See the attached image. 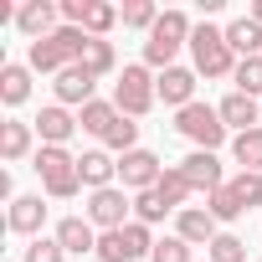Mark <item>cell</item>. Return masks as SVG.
Instances as JSON below:
<instances>
[{
	"label": "cell",
	"instance_id": "1",
	"mask_svg": "<svg viewBox=\"0 0 262 262\" xmlns=\"http://www.w3.org/2000/svg\"><path fill=\"white\" fill-rule=\"evenodd\" d=\"M88 41H93V36H88L82 26H57L47 41H31V47H26V67H31V72H52V77H57V72H67L72 62H82Z\"/></svg>",
	"mask_w": 262,
	"mask_h": 262
},
{
	"label": "cell",
	"instance_id": "2",
	"mask_svg": "<svg viewBox=\"0 0 262 262\" xmlns=\"http://www.w3.org/2000/svg\"><path fill=\"white\" fill-rule=\"evenodd\" d=\"M236 62H242V57L226 47V26L201 21V26L190 31V67H195V77L221 82V77H231V72H236Z\"/></svg>",
	"mask_w": 262,
	"mask_h": 262
},
{
	"label": "cell",
	"instance_id": "3",
	"mask_svg": "<svg viewBox=\"0 0 262 262\" xmlns=\"http://www.w3.org/2000/svg\"><path fill=\"white\" fill-rule=\"evenodd\" d=\"M31 170L41 175V190H47L52 201H72V195H82V175H77V155H72V149H62V144H41V149L31 155Z\"/></svg>",
	"mask_w": 262,
	"mask_h": 262
},
{
	"label": "cell",
	"instance_id": "4",
	"mask_svg": "<svg viewBox=\"0 0 262 262\" xmlns=\"http://www.w3.org/2000/svg\"><path fill=\"white\" fill-rule=\"evenodd\" d=\"M155 103H160L155 72H149L144 62H123V72L113 77V108H118L123 118H144Z\"/></svg>",
	"mask_w": 262,
	"mask_h": 262
},
{
	"label": "cell",
	"instance_id": "5",
	"mask_svg": "<svg viewBox=\"0 0 262 262\" xmlns=\"http://www.w3.org/2000/svg\"><path fill=\"white\" fill-rule=\"evenodd\" d=\"M175 134H180V139H190L195 149H211V155H216V149L231 139V128L221 123L216 103H201V98H195L190 108H180V113H175Z\"/></svg>",
	"mask_w": 262,
	"mask_h": 262
},
{
	"label": "cell",
	"instance_id": "6",
	"mask_svg": "<svg viewBox=\"0 0 262 262\" xmlns=\"http://www.w3.org/2000/svg\"><path fill=\"white\" fill-rule=\"evenodd\" d=\"M155 226H144V221H128V226H118V231H103L98 236V262H149V252H155Z\"/></svg>",
	"mask_w": 262,
	"mask_h": 262
},
{
	"label": "cell",
	"instance_id": "7",
	"mask_svg": "<svg viewBox=\"0 0 262 262\" xmlns=\"http://www.w3.org/2000/svg\"><path fill=\"white\" fill-rule=\"evenodd\" d=\"M128 211H134V195H128L123 185L93 190V195H88V206H82V216H88L98 231H118V226H128V221H134Z\"/></svg>",
	"mask_w": 262,
	"mask_h": 262
},
{
	"label": "cell",
	"instance_id": "8",
	"mask_svg": "<svg viewBox=\"0 0 262 262\" xmlns=\"http://www.w3.org/2000/svg\"><path fill=\"white\" fill-rule=\"evenodd\" d=\"M160 175H165V165H160V155L155 149H128V155H118V185L128 190V195H139V190H155L160 185Z\"/></svg>",
	"mask_w": 262,
	"mask_h": 262
},
{
	"label": "cell",
	"instance_id": "9",
	"mask_svg": "<svg viewBox=\"0 0 262 262\" xmlns=\"http://www.w3.org/2000/svg\"><path fill=\"white\" fill-rule=\"evenodd\" d=\"M180 175L195 185V195H211V190H221L231 175H226V165H221V155H211V149H190L185 160H180Z\"/></svg>",
	"mask_w": 262,
	"mask_h": 262
},
{
	"label": "cell",
	"instance_id": "10",
	"mask_svg": "<svg viewBox=\"0 0 262 262\" xmlns=\"http://www.w3.org/2000/svg\"><path fill=\"white\" fill-rule=\"evenodd\" d=\"M52 93H57V103H62V108H72V113H77V108H88V103L98 98V77H93L82 62H72L67 72H57Z\"/></svg>",
	"mask_w": 262,
	"mask_h": 262
},
{
	"label": "cell",
	"instance_id": "11",
	"mask_svg": "<svg viewBox=\"0 0 262 262\" xmlns=\"http://www.w3.org/2000/svg\"><path fill=\"white\" fill-rule=\"evenodd\" d=\"M195 82H201V77H195V67H180V62H175V67H165V72H155L160 103H165V108H175V113L195 103Z\"/></svg>",
	"mask_w": 262,
	"mask_h": 262
},
{
	"label": "cell",
	"instance_id": "12",
	"mask_svg": "<svg viewBox=\"0 0 262 262\" xmlns=\"http://www.w3.org/2000/svg\"><path fill=\"white\" fill-rule=\"evenodd\" d=\"M52 236L62 242V252H67V257H98V236H103V231H98L88 216H62Z\"/></svg>",
	"mask_w": 262,
	"mask_h": 262
},
{
	"label": "cell",
	"instance_id": "13",
	"mask_svg": "<svg viewBox=\"0 0 262 262\" xmlns=\"http://www.w3.org/2000/svg\"><path fill=\"white\" fill-rule=\"evenodd\" d=\"M16 26L26 41H47L57 26H62V11H57V0H26V6L16 11Z\"/></svg>",
	"mask_w": 262,
	"mask_h": 262
},
{
	"label": "cell",
	"instance_id": "14",
	"mask_svg": "<svg viewBox=\"0 0 262 262\" xmlns=\"http://www.w3.org/2000/svg\"><path fill=\"white\" fill-rule=\"evenodd\" d=\"M77 175H82V190L93 195V190H108V185H118V155H108V149H82L77 155Z\"/></svg>",
	"mask_w": 262,
	"mask_h": 262
},
{
	"label": "cell",
	"instance_id": "15",
	"mask_svg": "<svg viewBox=\"0 0 262 262\" xmlns=\"http://www.w3.org/2000/svg\"><path fill=\"white\" fill-rule=\"evenodd\" d=\"M41 226H47V201H41V195H16V201H11V211H6V231H16V236L36 242V236H41Z\"/></svg>",
	"mask_w": 262,
	"mask_h": 262
},
{
	"label": "cell",
	"instance_id": "16",
	"mask_svg": "<svg viewBox=\"0 0 262 262\" xmlns=\"http://www.w3.org/2000/svg\"><path fill=\"white\" fill-rule=\"evenodd\" d=\"M41 144H36V123H21V118H6L0 123V160L6 165H21L31 160Z\"/></svg>",
	"mask_w": 262,
	"mask_h": 262
},
{
	"label": "cell",
	"instance_id": "17",
	"mask_svg": "<svg viewBox=\"0 0 262 262\" xmlns=\"http://www.w3.org/2000/svg\"><path fill=\"white\" fill-rule=\"evenodd\" d=\"M216 113H221V123L231 128V134H247V128H262V103L257 98H247V93H226L221 103H216Z\"/></svg>",
	"mask_w": 262,
	"mask_h": 262
},
{
	"label": "cell",
	"instance_id": "18",
	"mask_svg": "<svg viewBox=\"0 0 262 262\" xmlns=\"http://www.w3.org/2000/svg\"><path fill=\"white\" fill-rule=\"evenodd\" d=\"M175 236L190 242V247H211V242L221 236V221H216L206 206H185V211L175 216Z\"/></svg>",
	"mask_w": 262,
	"mask_h": 262
},
{
	"label": "cell",
	"instance_id": "19",
	"mask_svg": "<svg viewBox=\"0 0 262 262\" xmlns=\"http://www.w3.org/2000/svg\"><path fill=\"white\" fill-rule=\"evenodd\" d=\"M31 123H36V139H41V144H62V149H67V139L77 134V113L62 108V103H47Z\"/></svg>",
	"mask_w": 262,
	"mask_h": 262
},
{
	"label": "cell",
	"instance_id": "20",
	"mask_svg": "<svg viewBox=\"0 0 262 262\" xmlns=\"http://www.w3.org/2000/svg\"><path fill=\"white\" fill-rule=\"evenodd\" d=\"M26 98H31V67L26 62H0V103L21 108Z\"/></svg>",
	"mask_w": 262,
	"mask_h": 262
},
{
	"label": "cell",
	"instance_id": "21",
	"mask_svg": "<svg viewBox=\"0 0 262 262\" xmlns=\"http://www.w3.org/2000/svg\"><path fill=\"white\" fill-rule=\"evenodd\" d=\"M118 123V108H113V98H93L88 108H77V128L82 134H93L98 144H103V134Z\"/></svg>",
	"mask_w": 262,
	"mask_h": 262
},
{
	"label": "cell",
	"instance_id": "22",
	"mask_svg": "<svg viewBox=\"0 0 262 262\" xmlns=\"http://www.w3.org/2000/svg\"><path fill=\"white\" fill-rule=\"evenodd\" d=\"M226 47H231L236 57H262V26H257L252 16L226 21Z\"/></svg>",
	"mask_w": 262,
	"mask_h": 262
},
{
	"label": "cell",
	"instance_id": "23",
	"mask_svg": "<svg viewBox=\"0 0 262 262\" xmlns=\"http://www.w3.org/2000/svg\"><path fill=\"white\" fill-rule=\"evenodd\" d=\"M190 31H195V26H190L185 11H165V16L155 21L149 41H165V47H180V52H185V47H190Z\"/></svg>",
	"mask_w": 262,
	"mask_h": 262
},
{
	"label": "cell",
	"instance_id": "24",
	"mask_svg": "<svg viewBox=\"0 0 262 262\" xmlns=\"http://www.w3.org/2000/svg\"><path fill=\"white\" fill-rule=\"evenodd\" d=\"M155 190H160V201H165L175 216H180V211H185V201L195 195V185L180 175V165H165V175H160V185H155Z\"/></svg>",
	"mask_w": 262,
	"mask_h": 262
},
{
	"label": "cell",
	"instance_id": "25",
	"mask_svg": "<svg viewBox=\"0 0 262 262\" xmlns=\"http://www.w3.org/2000/svg\"><path fill=\"white\" fill-rule=\"evenodd\" d=\"M231 160H236V170H252V175H262V128L231 134Z\"/></svg>",
	"mask_w": 262,
	"mask_h": 262
},
{
	"label": "cell",
	"instance_id": "26",
	"mask_svg": "<svg viewBox=\"0 0 262 262\" xmlns=\"http://www.w3.org/2000/svg\"><path fill=\"white\" fill-rule=\"evenodd\" d=\"M82 67L93 72V77H118L123 67H118V52H113V41H88V52H82Z\"/></svg>",
	"mask_w": 262,
	"mask_h": 262
},
{
	"label": "cell",
	"instance_id": "27",
	"mask_svg": "<svg viewBox=\"0 0 262 262\" xmlns=\"http://www.w3.org/2000/svg\"><path fill=\"white\" fill-rule=\"evenodd\" d=\"M98 149H108V155H128V149H139V118H123V113H118V123L103 134Z\"/></svg>",
	"mask_w": 262,
	"mask_h": 262
},
{
	"label": "cell",
	"instance_id": "28",
	"mask_svg": "<svg viewBox=\"0 0 262 262\" xmlns=\"http://www.w3.org/2000/svg\"><path fill=\"white\" fill-rule=\"evenodd\" d=\"M118 21H123V11H118V6H108V0H93L82 31H88V36H98V41H108V31H113Z\"/></svg>",
	"mask_w": 262,
	"mask_h": 262
},
{
	"label": "cell",
	"instance_id": "29",
	"mask_svg": "<svg viewBox=\"0 0 262 262\" xmlns=\"http://www.w3.org/2000/svg\"><path fill=\"white\" fill-rule=\"evenodd\" d=\"M206 211H211V216H216L221 226H231L236 216H247V206L236 201V190H231V180H226L221 190H211V195H206Z\"/></svg>",
	"mask_w": 262,
	"mask_h": 262
},
{
	"label": "cell",
	"instance_id": "30",
	"mask_svg": "<svg viewBox=\"0 0 262 262\" xmlns=\"http://www.w3.org/2000/svg\"><path fill=\"white\" fill-rule=\"evenodd\" d=\"M160 16H165V11L155 6V0H128V6H123V26H128V31H144V36L155 31Z\"/></svg>",
	"mask_w": 262,
	"mask_h": 262
},
{
	"label": "cell",
	"instance_id": "31",
	"mask_svg": "<svg viewBox=\"0 0 262 262\" xmlns=\"http://www.w3.org/2000/svg\"><path fill=\"white\" fill-rule=\"evenodd\" d=\"M231 82H236V93H247V98L262 103V57H242L236 72H231Z\"/></svg>",
	"mask_w": 262,
	"mask_h": 262
},
{
	"label": "cell",
	"instance_id": "32",
	"mask_svg": "<svg viewBox=\"0 0 262 262\" xmlns=\"http://www.w3.org/2000/svg\"><path fill=\"white\" fill-rule=\"evenodd\" d=\"M165 216H175V211L160 201V190H139V195H134V221H144V226H160Z\"/></svg>",
	"mask_w": 262,
	"mask_h": 262
},
{
	"label": "cell",
	"instance_id": "33",
	"mask_svg": "<svg viewBox=\"0 0 262 262\" xmlns=\"http://www.w3.org/2000/svg\"><path fill=\"white\" fill-rule=\"evenodd\" d=\"M206 262H247V242L236 231H221L211 247H206Z\"/></svg>",
	"mask_w": 262,
	"mask_h": 262
},
{
	"label": "cell",
	"instance_id": "34",
	"mask_svg": "<svg viewBox=\"0 0 262 262\" xmlns=\"http://www.w3.org/2000/svg\"><path fill=\"white\" fill-rule=\"evenodd\" d=\"M149 262H195V247H190V242H180V236L170 231V236H160V242H155Z\"/></svg>",
	"mask_w": 262,
	"mask_h": 262
},
{
	"label": "cell",
	"instance_id": "35",
	"mask_svg": "<svg viewBox=\"0 0 262 262\" xmlns=\"http://www.w3.org/2000/svg\"><path fill=\"white\" fill-rule=\"evenodd\" d=\"M231 190H236V201L252 211V206H262V175H252V170H236L231 175Z\"/></svg>",
	"mask_w": 262,
	"mask_h": 262
},
{
	"label": "cell",
	"instance_id": "36",
	"mask_svg": "<svg viewBox=\"0 0 262 262\" xmlns=\"http://www.w3.org/2000/svg\"><path fill=\"white\" fill-rule=\"evenodd\" d=\"M21 262H67V252H62L57 236H36V242H26V257Z\"/></svg>",
	"mask_w": 262,
	"mask_h": 262
},
{
	"label": "cell",
	"instance_id": "37",
	"mask_svg": "<svg viewBox=\"0 0 262 262\" xmlns=\"http://www.w3.org/2000/svg\"><path fill=\"white\" fill-rule=\"evenodd\" d=\"M247 16H252V21L262 26V0H252V11H247Z\"/></svg>",
	"mask_w": 262,
	"mask_h": 262
},
{
	"label": "cell",
	"instance_id": "38",
	"mask_svg": "<svg viewBox=\"0 0 262 262\" xmlns=\"http://www.w3.org/2000/svg\"><path fill=\"white\" fill-rule=\"evenodd\" d=\"M257 262H262V257H257Z\"/></svg>",
	"mask_w": 262,
	"mask_h": 262
}]
</instances>
